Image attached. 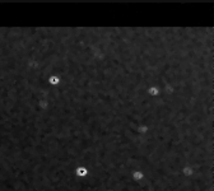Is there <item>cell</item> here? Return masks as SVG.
Here are the masks:
<instances>
[{
    "instance_id": "cell-1",
    "label": "cell",
    "mask_w": 214,
    "mask_h": 191,
    "mask_svg": "<svg viewBox=\"0 0 214 191\" xmlns=\"http://www.w3.org/2000/svg\"><path fill=\"white\" fill-rule=\"evenodd\" d=\"M76 174H78V176H86L87 170H86V168H83V167H79L78 170H76Z\"/></svg>"
},
{
    "instance_id": "cell-4",
    "label": "cell",
    "mask_w": 214,
    "mask_h": 191,
    "mask_svg": "<svg viewBox=\"0 0 214 191\" xmlns=\"http://www.w3.org/2000/svg\"><path fill=\"white\" fill-rule=\"evenodd\" d=\"M149 92H150V94H158V91H157V88H150L149 89Z\"/></svg>"
},
{
    "instance_id": "cell-2",
    "label": "cell",
    "mask_w": 214,
    "mask_h": 191,
    "mask_svg": "<svg viewBox=\"0 0 214 191\" xmlns=\"http://www.w3.org/2000/svg\"><path fill=\"white\" fill-rule=\"evenodd\" d=\"M50 83L51 84H57V83H59V78H57V76H51V78H50Z\"/></svg>"
},
{
    "instance_id": "cell-3",
    "label": "cell",
    "mask_w": 214,
    "mask_h": 191,
    "mask_svg": "<svg viewBox=\"0 0 214 191\" xmlns=\"http://www.w3.org/2000/svg\"><path fill=\"white\" fill-rule=\"evenodd\" d=\"M143 174L140 173V172H135V173H134V178H138V180H140V178H143Z\"/></svg>"
}]
</instances>
